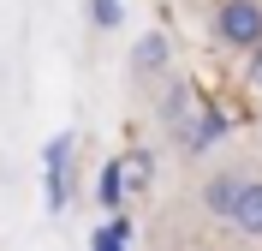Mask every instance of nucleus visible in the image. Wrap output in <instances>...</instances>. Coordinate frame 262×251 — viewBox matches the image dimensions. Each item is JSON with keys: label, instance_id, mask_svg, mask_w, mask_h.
<instances>
[{"label": "nucleus", "instance_id": "1", "mask_svg": "<svg viewBox=\"0 0 262 251\" xmlns=\"http://www.w3.org/2000/svg\"><path fill=\"white\" fill-rule=\"evenodd\" d=\"M214 42L245 54L262 42V0H221L214 6Z\"/></svg>", "mask_w": 262, "mask_h": 251}, {"label": "nucleus", "instance_id": "2", "mask_svg": "<svg viewBox=\"0 0 262 251\" xmlns=\"http://www.w3.org/2000/svg\"><path fill=\"white\" fill-rule=\"evenodd\" d=\"M221 138H227V114H221V108H209V102H191V108L173 120V144H179L185 156L214 150Z\"/></svg>", "mask_w": 262, "mask_h": 251}, {"label": "nucleus", "instance_id": "3", "mask_svg": "<svg viewBox=\"0 0 262 251\" xmlns=\"http://www.w3.org/2000/svg\"><path fill=\"white\" fill-rule=\"evenodd\" d=\"M245 180H250V167H221V173H214V180L203 185V209L227 221V209L238 203V191H245Z\"/></svg>", "mask_w": 262, "mask_h": 251}, {"label": "nucleus", "instance_id": "4", "mask_svg": "<svg viewBox=\"0 0 262 251\" xmlns=\"http://www.w3.org/2000/svg\"><path fill=\"white\" fill-rule=\"evenodd\" d=\"M227 221L238 227V234L262 239V173H250V180H245V191H238V203L227 209Z\"/></svg>", "mask_w": 262, "mask_h": 251}, {"label": "nucleus", "instance_id": "5", "mask_svg": "<svg viewBox=\"0 0 262 251\" xmlns=\"http://www.w3.org/2000/svg\"><path fill=\"white\" fill-rule=\"evenodd\" d=\"M167 60H173V42H167L161 30H149L143 42L131 48V78H155V72H161Z\"/></svg>", "mask_w": 262, "mask_h": 251}, {"label": "nucleus", "instance_id": "6", "mask_svg": "<svg viewBox=\"0 0 262 251\" xmlns=\"http://www.w3.org/2000/svg\"><path fill=\"white\" fill-rule=\"evenodd\" d=\"M119 180H125V191H143V185L155 180V156H149V150L119 156Z\"/></svg>", "mask_w": 262, "mask_h": 251}, {"label": "nucleus", "instance_id": "7", "mask_svg": "<svg viewBox=\"0 0 262 251\" xmlns=\"http://www.w3.org/2000/svg\"><path fill=\"white\" fill-rule=\"evenodd\" d=\"M96 203L101 209H119V203H125V180H119V156L107 167H101V180H96Z\"/></svg>", "mask_w": 262, "mask_h": 251}, {"label": "nucleus", "instance_id": "8", "mask_svg": "<svg viewBox=\"0 0 262 251\" xmlns=\"http://www.w3.org/2000/svg\"><path fill=\"white\" fill-rule=\"evenodd\" d=\"M125 234H131V221H107V227H96V239H90V251H125Z\"/></svg>", "mask_w": 262, "mask_h": 251}, {"label": "nucleus", "instance_id": "9", "mask_svg": "<svg viewBox=\"0 0 262 251\" xmlns=\"http://www.w3.org/2000/svg\"><path fill=\"white\" fill-rule=\"evenodd\" d=\"M191 102H196L191 90H185V84H173V90H167V96H161V120H167V126H173V120H179L185 108H191Z\"/></svg>", "mask_w": 262, "mask_h": 251}, {"label": "nucleus", "instance_id": "10", "mask_svg": "<svg viewBox=\"0 0 262 251\" xmlns=\"http://www.w3.org/2000/svg\"><path fill=\"white\" fill-rule=\"evenodd\" d=\"M245 84L262 96V42H256V48H245Z\"/></svg>", "mask_w": 262, "mask_h": 251}, {"label": "nucleus", "instance_id": "11", "mask_svg": "<svg viewBox=\"0 0 262 251\" xmlns=\"http://www.w3.org/2000/svg\"><path fill=\"white\" fill-rule=\"evenodd\" d=\"M90 12H96V24H119V0H90Z\"/></svg>", "mask_w": 262, "mask_h": 251}]
</instances>
